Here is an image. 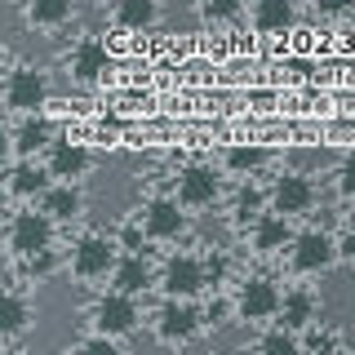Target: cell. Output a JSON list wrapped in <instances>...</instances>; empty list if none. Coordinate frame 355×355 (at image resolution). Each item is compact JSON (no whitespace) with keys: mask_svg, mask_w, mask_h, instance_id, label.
Segmentation results:
<instances>
[{"mask_svg":"<svg viewBox=\"0 0 355 355\" xmlns=\"http://www.w3.org/2000/svg\"><path fill=\"white\" fill-rule=\"evenodd\" d=\"M0 98H5V107L14 111L18 120L40 116V107L49 103V76L31 62H18V67H9L5 80H0Z\"/></svg>","mask_w":355,"mask_h":355,"instance_id":"obj_1","label":"cell"},{"mask_svg":"<svg viewBox=\"0 0 355 355\" xmlns=\"http://www.w3.org/2000/svg\"><path fill=\"white\" fill-rule=\"evenodd\" d=\"M5 244H9V253H14L18 262L36 258V253H49L53 249V222L44 218L36 205L14 209L9 222H5Z\"/></svg>","mask_w":355,"mask_h":355,"instance_id":"obj_2","label":"cell"},{"mask_svg":"<svg viewBox=\"0 0 355 355\" xmlns=\"http://www.w3.org/2000/svg\"><path fill=\"white\" fill-rule=\"evenodd\" d=\"M116 262H120V249H116V240H111V236H80V240L71 244V253H67V271H71L80 284L111 280Z\"/></svg>","mask_w":355,"mask_h":355,"instance_id":"obj_3","label":"cell"},{"mask_svg":"<svg viewBox=\"0 0 355 355\" xmlns=\"http://www.w3.org/2000/svg\"><path fill=\"white\" fill-rule=\"evenodd\" d=\"M155 284L164 288V302H196L209 284V262L196 258V253H173Z\"/></svg>","mask_w":355,"mask_h":355,"instance_id":"obj_4","label":"cell"},{"mask_svg":"<svg viewBox=\"0 0 355 355\" xmlns=\"http://www.w3.org/2000/svg\"><path fill=\"white\" fill-rule=\"evenodd\" d=\"M222 200V173L214 164H182L173 178V205L182 209V214H191V209H214Z\"/></svg>","mask_w":355,"mask_h":355,"instance_id":"obj_5","label":"cell"},{"mask_svg":"<svg viewBox=\"0 0 355 355\" xmlns=\"http://www.w3.org/2000/svg\"><path fill=\"white\" fill-rule=\"evenodd\" d=\"M142 311L133 297H120V293H103L94 306H89V324H94V338H129L133 329H138Z\"/></svg>","mask_w":355,"mask_h":355,"instance_id":"obj_6","label":"cell"},{"mask_svg":"<svg viewBox=\"0 0 355 355\" xmlns=\"http://www.w3.org/2000/svg\"><path fill=\"white\" fill-rule=\"evenodd\" d=\"M266 205H271L275 218L293 222V218H302V214L315 209V182H311L306 173H280L271 182V191H266Z\"/></svg>","mask_w":355,"mask_h":355,"instance_id":"obj_7","label":"cell"},{"mask_svg":"<svg viewBox=\"0 0 355 355\" xmlns=\"http://www.w3.org/2000/svg\"><path fill=\"white\" fill-rule=\"evenodd\" d=\"M333 262H338V249H333L329 231L311 227V231H297V236L288 240V266H293L297 275H320V271H329Z\"/></svg>","mask_w":355,"mask_h":355,"instance_id":"obj_8","label":"cell"},{"mask_svg":"<svg viewBox=\"0 0 355 355\" xmlns=\"http://www.w3.org/2000/svg\"><path fill=\"white\" fill-rule=\"evenodd\" d=\"M236 315L249 320V324H262V320L280 315V284L271 275H249L236 288Z\"/></svg>","mask_w":355,"mask_h":355,"instance_id":"obj_9","label":"cell"},{"mask_svg":"<svg viewBox=\"0 0 355 355\" xmlns=\"http://www.w3.org/2000/svg\"><path fill=\"white\" fill-rule=\"evenodd\" d=\"M40 164H44V173H49V182L76 187L89 173V147L85 142H71V138H53Z\"/></svg>","mask_w":355,"mask_h":355,"instance_id":"obj_10","label":"cell"},{"mask_svg":"<svg viewBox=\"0 0 355 355\" xmlns=\"http://www.w3.org/2000/svg\"><path fill=\"white\" fill-rule=\"evenodd\" d=\"M138 227H142V236H147L151 244H169V240H178L187 231V214L173 205V196H155V200L142 205Z\"/></svg>","mask_w":355,"mask_h":355,"instance_id":"obj_11","label":"cell"},{"mask_svg":"<svg viewBox=\"0 0 355 355\" xmlns=\"http://www.w3.org/2000/svg\"><path fill=\"white\" fill-rule=\"evenodd\" d=\"M151 329H155V338H160L164 347H187V342L200 333V311H196V302H164L155 311Z\"/></svg>","mask_w":355,"mask_h":355,"instance_id":"obj_12","label":"cell"},{"mask_svg":"<svg viewBox=\"0 0 355 355\" xmlns=\"http://www.w3.org/2000/svg\"><path fill=\"white\" fill-rule=\"evenodd\" d=\"M107 67H111V53H107V44L94 40V36L76 40L71 53H67V76H71L76 85H98L107 76Z\"/></svg>","mask_w":355,"mask_h":355,"instance_id":"obj_13","label":"cell"},{"mask_svg":"<svg viewBox=\"0 0 355 355\" xmlns=\"http://www.w3.org/2000/svg\"><path fill=\"white\" fill-rule=\"evenodd\" d=\"M49 187H53V182H49V173H44L40 160H14V164H9V173H5V191L14 196L22 209L36 205V200L49 191Z\"/></svg>","mask_w":355,"mask_h":355,"instance_id":"obj_14","label":"cell"},{"mask_svg":"<svg viewBox=\"0 0 355 355\" xmlns=\"http://www.w3.org/2000/svg\"><path fill=\"white\" fill-rule=\"evenodd\" d=\"M151 284H155V275H151L147 258H138V253H120L116 271H111V293L133 297V302H138V293H147Z\"/></svg>","mask_w":355,"mask_h":355,"instance_id":"obj_15","label":"cell"},{"mask_svg":"<svg viewBox=\"0 0 355 355\" xmlns=\"http://www.w3.org/2000/svg\"><path fill=\"white\" fill-rule=\"evenodd\" d=\"M288 240H293V227H288L284 218H275V214H258V218H253V227H249L253 253H262V258H271V253H284Z\"/></svg>","mask_w":355,"mask_h":355,"instance_id":"obj_16","label":"cell"},{"mask_svg":"<svg viewBox=\"0 0 355 355\" xmlns=\"http://www.w3.org/2000/svg\"><path fill=\"white\" fill-rule=\"evenodd\" d=\"M9 133H14V160H36V155H44V151H49V142H53V129H49V120H44V116L18 120Z\"/></svg>","mask_w":355,"mask_h":355,"instance_id":"obj_17","label":"cell"},{"mask_svg":"<svg viewBox=\"0 0 355 355\" xmlns=\"http://www.w3.org/2000/svg\"><path fill=\"white\" fill-rule=\"evenodd\" d=\"M40 214L49 218V222H71V218H80V209H85V196H80V187H62V182H53L49 191L40 196Z\"/></svg>","mask_w":355,"mask_h":355,"instance_id":"obj_18","label":"cell"},{"mask_svg":"<svg viewBox=\"0 0 355 355\" xmlns=\"http://www.w3.org/2000/svg\"><path fill=\"white\" fill-rule=\"evenodd\" d=\"M27 329H31V302L18 288H0V342L18 338Z\"/></svg>","mask_w":355,"mask_h":355,"instance_id":"obj_19","label":"cell"},{"mask_svg":"<svg viewBox=\"0 0 355 355\" xmlns=\"http://www.w3.org/2000/svg\"><path fill=\"white\" fill-rule=\"evenodd\" d=\"M111 22L120 31H147L160 22V5L155 0H120V5H111Z\"/></svg>","mask_w":355,"mask_h":355,"instance_id":"obj_20","label":"cell"},{"mask_svg":"<svg viewBox=\"0 0 355 355\" xmlns=\"http://www.w3.org/2000/svg\"><path fill=\"white\" fill-rule=\"evenodd\" d=\"M293 5L288 0H258V5L249 9V22L262 31V36H275V31H288L293 27Z\"/></svg>","mask_w":355,"mask_h":355,"instance_id":"obj_21","label":"cell"},{"mask_svg":"<svg viewBox=\"0 0 355 355\" xmlns=\"http://www.w3.org/2000/svg\"><path fill=\"white\" fill-rule=\"evenodd\" d=\"M280 320H284L288 333L306 329L315 320V293L311 288H288V293H280Z\"/></svg>","mask_w":355,"mask_h":355,"instance_id":"obj_22","label":"cell"},{"mask_svg":"<svg viewBox=\"0 0 355 355\" xmlns=\"http://www.w3.org/2000/svg\"><path fill=\"white\" fill-rule=\"evenodd\" d=\"M27 22L40 27V31H58V27L71 22V5H67V0H31V5H27Z\"/></svg>","mask_w":355,"mask_h":355,"instance_id":"obj_23","label":"cell"},{"mask_svg":"<svg viewBox=\"0 0 355 355\" xmlns=\"http://www.w3.org/2000/svg\"><path fill=\"white\" fill-rule=\"evenodd\" d=\"M262 164H266V147H258V142H244V147H227V155H222V169H231V173H240V178L258 173Z\"/></svg>","mask_w":355,"mask_h":355,"instance_id":"obj_24","label":"cell"},{"mask_svg":"<svg viewBox=\"0 0 355 355\" xmlns=\"http://www.w3.org/2000/svg\"><path fill=\"white\" fill-rule=\"evenodd\" d=\"M258 355H302V347H297V333L271 329V333L258 342Z\"/></svg>","mask_w":355,"mask_h":355,"instance_id":"obj_25","label":"cell"},{"mask_svg":"<svg viewBox=\"0 0 355 355\" xmlns=\"http://www.w3.org/2000/svg\"><path fill=\"white\" fill-rule=\"evenodd\" d=\"M200 18L205 22H236V18H244V5L240 0H205V5H200Z\"/></svg>","mask_w":355,"mask_h":355,"instance_id":"obj_26","label":"cell"},{"mask_svg":"<svg viewBox=\"0 0 355 355\" xmlns=\"http://www.w3.org/2000/svg\"><path fill=\"white\" fill-rule=\"evenodd\" d=\"M333 178H338V196L355 205V155H351V160H342V169L333 173Z\"/></svg>","mask_w":355,"mask_h":355,"instance_id":"obj_27","label":"cell"},{"mask_svg":"<svg viewBox=\"0 0 355 355\" xmlns=\"http://www.w3.org/2000/svg\"><path fill=\"white\" fill-rule=\"evenodd\" d=\"M49 271H53V249H49V253H36V258L22 262V275H27V280H36V275H49Z\"/></svg>","mask_w":355,"mask_h":355,"instance_id":"obj_28","label":"cell"},{"mask_svg":"<svg viewBox=\"0 0 355 355\" xmlns=\"http://www.w3.org/2000/svg\"><path fill=\"white\" fill-rule=\"evenodd\" d=\"M80 355H125V351H120V347H116L111 338H89Z\"/></svg>","mask_w":355,"mask_h":355,"instance_id":"obj_29","label":"cell"},{"mask_svg":"<svg viewBox=\"0 0 355 355\" xmlns=\"http://www.w3.org/2000/svg\"><path fill=\"white\" fill-rule=\"evenodd\" d=\"M5 164H14V133L0 120V169H5Z\"/></svg>","mask_w":355,"mask_h":355,"instance_id":"obj_30","label":"cell"},{"mask_svg":"<svg viewBox=\"0 0 355 355\" xmlns=\"http://www.w3.org/2000/svg\"><path fill=\"white\" fill-rule=\"evenodd\" d=\"M333 249H338V262H351L355 266V231H347L342 240H333Z\"/></svg>","mask_w":355,"mask_h":355,"instance_id":"obj_31","label":"cell"},{"mask_svg":"<svg viewBox=\"0 0 355 355\" xmlns=\"http://www.w3.org/2000/svg\"><path fill=\"white\" fill-rule=\"evenodd\" d=\"M0 355H18V351H14V347H0Z\"/></svg>","mask_w":355,"mask_h":355,"instance_id":"obj_32","label":"cell"},{"mask_svg":"<svg viewBox=\"0 0 355 355\" xmlns=\"http://www.w3.org/2000/svg\"><path fill=\"white\" fill-rule=\"evenodd\" d=\"M351 36H355V9H351Z\"/></svg>","mask_w":355,"mask_h":355,"instance_id":"obj_33","label":"cell"},{"mask_svg":"<svg viewBox=\"0 0 355 355\" xmlns=\"http://www.w3.org/2000/svg\"><path fill=\"white\" fill-rule=\"evenodd\" d=\"M351 231H355V214H351Z\"/></svg>","mask_w":355,"mask_h":355,"instance_id":"obj_34","label":"cell"}]
</instances>
